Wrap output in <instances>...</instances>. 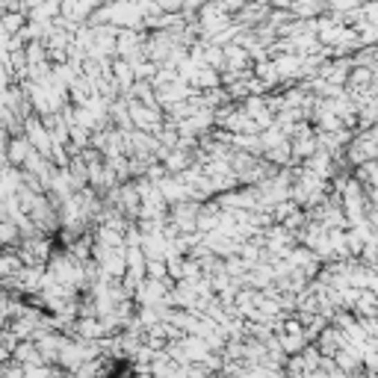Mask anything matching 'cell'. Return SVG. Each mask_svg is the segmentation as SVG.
Listing matches in <instances>:
<instances>
[{
	"mask_svg": "<svg viewBox=\"0 0 378 378\" xmlns=\"http://www.w3.org/2000/svg\"><path fill=\"white\" fill-rule=\"evenodd\" d=\"M24 378H57V372L44 363H33V366H24Z\"/></svg>",
	"mask_w": 378,
	"mask_h": 378,
	"instance_id": "6da1fadb",
	"label": "cell"
},
{
	"mask_svg": "<svg viewBox=\"0 0 378 378\" xmlns=\"http://www.w3.org/2000/svg\"><path fill=\"white\" fill-rule=\"evenodd\" d=\"M9 354H12V349H9L6 343H0V363H6V361H9Z\"/></svg>",
	"mask_w": 378,
	"mask_h": 378,
	"instance_id": "7a4b0ae2",
	"label": "cell"
}]
</instances>
